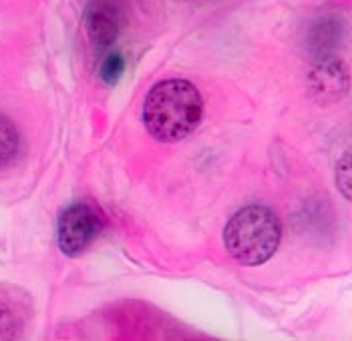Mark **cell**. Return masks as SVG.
Masks as SVG:
<instances>
[{
	"label": "cell",
	"instance_id": "obj_1",
	"mask_svg": "<svg viewBox=\"0 0 352 341\" xmlns=\"http://www.w3.org/2000/svg\"><path fill=\"white\" fill-rule=\"evenodd\" d=\"M204 101L197 86L186 79L157 82L145 97L143 125L160 143H179L201 123Z\"/></svg>",
	"mask_w": 352,
	"mask_h": 341
},
{
	"label": "cell",
	"instance_id": "obj_2",
	"mask_svg": "<svg viewBox=\"0 0 352 341\" xmlns=\"http://www.w3.org/2000/svg\"><path fill=\"white\" fill-rule=\"evenodd\" d=\"M280 239V219L266 205H248L236 211L223 231L228 253L248 267L268 261L276 253Z\"/></svg>",
	"mask_w": 352,
	"mask_h": 341
},
{
	"label": "cell",
	"instance_id": "obj_3",
	"mask_svg": "<svg viewBox=\"0 0 352 341\" xmlns=\"http://www.w3.org/2000/svg\"><path fill=\"white\" fill-rule=\"evenodd\" d=\"M99 235V219L87 203L77 201L60 211L56 223V241L65 255L77 257Z\"/></svg>",
	"mask_w": 352,
	"mask_h": 341
},
{
	"label": "cell",
	"instance_id": "obj_4",
	"mask_svg": "<svg viewBox=\"0 0 352 341\" xmlns=\"http://www.w3.org/2000/svg\"><path fill=\"white\" fill-rule=\"evenodd\" d=\"M85 28L97 51L109 49L119 36V10L111 0H91L85 10Z\"/></svg>",
	"mask_w": 352,
	"mask_h": 341
},
{
	"label": "cell",
	"instance_id": "obj_5",
	"mask_svg": "<svg viewBox=\"0 0 352 341\" xmlns=\"http://www.w3.org/2000/svg\"><path fill=\"white\" fill-rule=\"evenodd\" d=\"M21 149V134L10 119L0 115V169L8 167Z\"/></svg>",
	"mask_w": 352,
	"mask_h": 341
},
{
	"label": "cell",
	"instance_id": "obj_6",
	"mask_svg": "<svg viewBox=\"0 0 352 341\" xmlns=\"http://www.w3.org/2000/svg\"><path fill=\"white\" fill-rule=\"evenodd\" d=\"M123 73H125V60H123V56L121 54H109L107 58L103 60V64H101V79L103 82H107V84H117L119 79L123 77Z\"/></svg>",
	"mask_w": 352,
	"mask_h": 341
},
{
	"label": "cell",
	"instance_id": "obj_7",
	"mask_svg": "<svg viewBox=\"0 0 352 341\" xmlns=\"http://www.w3.org/2000/svg\"><path fill=\"white\" fill-rule=\"evenodd\" d=\"M338 171L344 173V181H338V187L344 191V197L351 199V155L349 153L344 155L342 163H338Z\"/></svg>",
	"mask_w": 352,
	"mask_h": 341
},
{
	"label": "cell",
	"instance_id": "obj_8",
	"mask_svg": "<svg viewBox=\"0 0 352 341\" xmlns=\"http://www.w3.org/2000/svg\"><path fill=\"white\" fill-rule=\"evenodd\" d=\"M14 327V319H12V314L0 305V338H8L10 331Z\"/></svg>",
	"mask_w": 352,
	"mask_h": 341
}]
</instances>
